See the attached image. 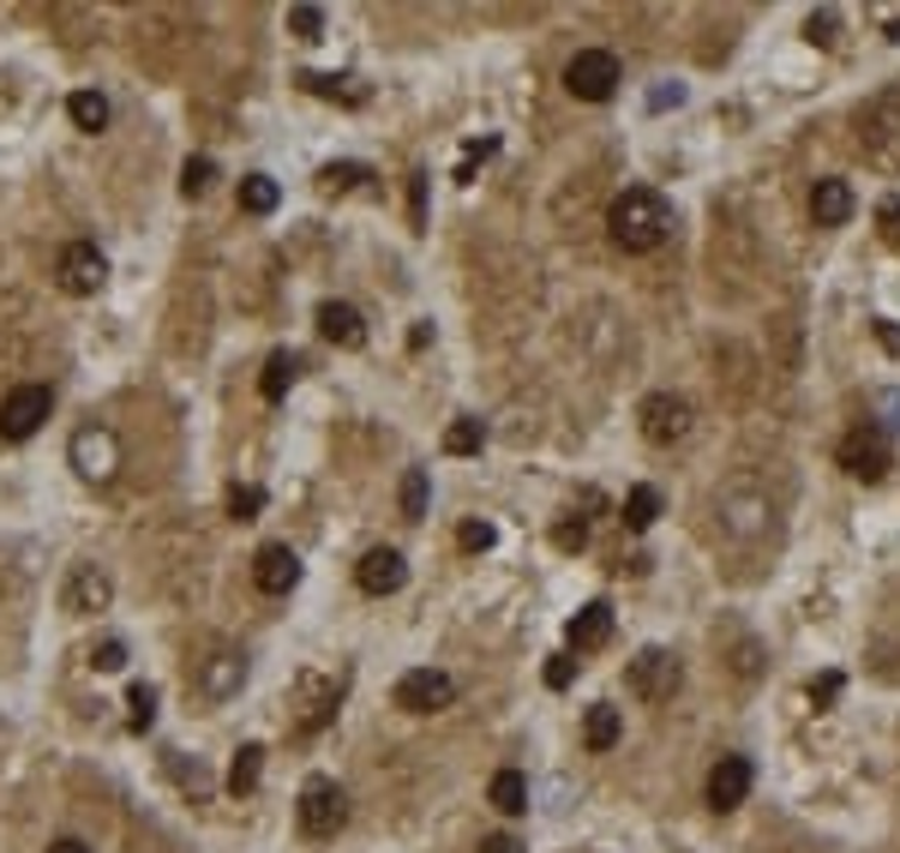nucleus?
Listing matches in <instances>:
<instances>
[{"instance_id": "1", "label": "nucleus", "mask_w": 900, "mask_h": 853, "mask_svg": "<svg viewBox=\"0 0 900 853\" xmlns=\"http://www.w3.org/2000/svg\"><path fill=\"white\" fill-rule=\"evenodd\" d=\"M606 234H613V246H625V253H655V246L672 234L667 199H660L655 187H625V193L613 199V211H606Z\"/></svg>"}, {"instance_id": "2", "label": "nucleus", "mask_w": 900, "mask_h": 853, "mask_svg": "<svg viewBox=\"0 0 900 853\" xmlns=\"http://www.w3.org/2000/svg\"><path fill=\"white\" fill-rule=\"evenodd\" d=\"M859 144L864 163H876L883 175H900V97H876L859 109Z\"/></svg>"}, {"instance_id": "3", "label": "nucleus", "mask_w": 900, "mask_h": 853, "mask_svg": "<svg viewBox=\"0 0 900 853\" xmlns=\"http://www.w3.org/2000/svg\"><path fill=\"white\" fill-rule=\"evenodd\" d=\"M618 78H625V66H618L613 49H582L565 66V91L577 103H606V97H618Z\"/></svg>"}, {"instance_id": "4", "label": "nucleus", "mask_w": 900, "mask_h": 853, "mask_svg": "<svg viewBox=\"0 0 900 853\" xmlns=\"http://www.w3.org/2000/svg\"><path fill=\"white\" fill-rule=\"evenodd\" d=\"M295 817H300V829H307L312 841H324V836H336V829L348 824V793L336 788L331 776H312L307 788H300V800H295Z\"/></svg>"}, {"instance_id": "5", "label": "nucleus", "mask_w": 900, "mask_h": 853, "mask_svg": "<svg viewBox=\"0 0 900 853\" xmlns=\"http://www.w3.org/2000/svg\"><path fill=\"white\" fill-rule=\"evenodd\" d=\"M66 457H73V469H78L85 481H97V487L120 475V440L108 433V426H97V421L78 426L73 445H66Z\"/></svg>"}, {"instance_id": "6", "label": "nucleus", "mask_w": 900, "mask_h": 853, "mask_svg": "<svg viewBox=\"0 0 900 853\" xmlns=\"http://www.w3.org/2000/svg\"><path fill=\"white\" fill-rule=\"evenodd\" d=\"M49 409H54L49 385H18V391H7V397H0V440H7V445H25L30 433L49 421Z\"/></svg>"}, {"instance_id": "7", "label": "nucleus", "mask_w": 900, "mask_h": 853, "mask_svg": "<svg viewBox=\"0 0 900 853\" xmlns=\"http://www.w3.org/2000/svg\"><path fill=\"white\" fill-rule=\"evenodd\" d=\"M637 426H643L648 445H679L691 433V403L679 391H648L643 409H637Z\"/></svg>"}, {"instance_id": "8", "label": "nucleus", "mask_w": 900, "mask_h": 853, "mask_svg": "<svg viewBox=\"0 0 900 853\" xmlns=\"http://www.w3.org/2000/svg\"><path fill=\"white\" fill-rule=\"evenodd\" d=\"M679 679H684V667H679L672 649H643V655L630 661V673H625V686L637 691L643 703H667L672 691H679Z\"/></svg>"}, {"instance_id": "9", "label": "nucleus", "mask_w": 900, "mask_h": 853, "mask_svg": "<svg viewBox=\"0 0 900 853\" xmlns=\"http://www.w3.org/2000/svg\"><path fill=\"white\" fill-rule=\"evenodd\" d=\"M390 698H397L409 715H438V710H450L457 686H450V673H438V667H414V673H402L397 679Z\"/></svg>"}, {"instance_id": "10", "label": "nucleus", "mask_w": 900, "mask_h": 853, "mask_svg": "<svg viewBox=\"0 0 900 853\" xmlns=\"http://www.w3.org/2000/svg\"><path fill=\"white\" fill-rule=\"evenodd\" d=\"M888 463H895V451H888V440L876 426H852L847 440H840V469L852 481H883Z\"/></svg>"}, {"instance_id": "11", "label": "nucleus", "mask_w": 900, "mask_h": 853, "mask_svg": "<svg viewBox=\"0 0 900 853\" xmlns=\"http://www.w3.org/2000/svg\"><path fill=\"white\" fill-rule=\"evenodd\" d=\"M54 277H61L66 295H97V289H103V277H108L103 246H97V241H73L61 253V265H54Z\"/></svg>"}, {"instance_id": "12", "label": "nucleus", "mask_w": 900, "mask_h": 853, "mask_svg": "<svg viewBox=\"0 0 900 853\" xmlns=\"http://www.w3.org/2000/svg\"><path fill=\"white\" fill-rule=\"evenodd\" d=\"M193 686H198V698H205V703H229L234 691L246 686V655H241V649H217V655L198 667Z\"/></svg>"}, {"instance_id": "13", "label": "nucleus", "mask_w": 900, "mask_h": 853, "mask_svg": "<svg viewBox=\"0 0 900 853\" xmlns=\"http://www.w3.org/2000/svg\"><path fill=\"white\" fill-rule=\"evenodd\" d=\"M253 583L265 595H288L300 583V553L295 547H283V542H270V547H258V559H253Z\"/></svg>"}, {"instance_id": "14", "label": "nucleus", "mask_w": 900, "mask_h": 853, "mask_svg": "<svg viewBox=\"0 0 900 853\" xmlns=\"http://www.w3.org/2000/svg\"><path fill=\"white\" fill-rule=\"evenodd\" d=\"M355 577H360V589L367 595H397L402 583H409V559H402L397 547H373V553L360 559Z\"/></svg>"}, {"instance_id": "15", "label": "nucleus", "mask_w": 900, "mask_h": 853, "mask_svg": "<svg viewBox=\"0 0 900 853\" xmlns=\"http://www.w3.org/2000/svg\"><path fill=\"white\" fill-rule=\"evenodd\" d=\"M745 793H750V763L745 757H720L715 769H708V805H715V812L745 805Z\"/></svg>"}, {"instance_id": "16", "label": "nucleus", "mask_w": 900, "mask_h": 853, "mask_svg": "<svg viewBox=\"0 0 900 853\" xmlns=\"http://www.w3.org/2000/svg\"><path fill=\"white\" fill-rule=\"evenodd\" d=\"M73 613H97V608H108L115 601V583H108V571H97V565H78L73 577H66V595H61Z\"/></svg>"}, {"instance_id": "17", "label": "nucleus", "mask_w": 900, "mask_h": 853, "mask_svg": "<svg viewBox=\"0 0 900 853\" xmlns=\"http://www.w3.org/2000/svg\"><path fill=\"white\" fill-rule=\"evenodd\" d=\"M319 331H324V343H336V349H360V343H367V319H360L348 301H324Z\"/></svg>"}, {"instance_id": "18", "label": "nucleus", "mask_w": 900, "mask_h": 853, "mask_svg": "<svg viewBox=\"0 0 900 853\" xmlns=\"http://www.w3.org/2000/svg\"><path fill=\"white\" fill-rule=\"evenodd\" d=\"M720 518L733 523L738 535H757V530H769V499L762 493H720Z\"/></svg>"}, {"instance_id": "19", "label": "nucleus", "mask_w": 900, "mask_h": 853, "mask_svg": "<svg viewBox=\"0 0 900 853\" xmlns=\"http://www.w3.org/2000/svg\"><path fill=\"white\" fill-rule=\"evenodd\" d=\"M810 217L823 222V229L852 222V187L847 181H817V187H810Z\"/></svg>"}, {"instance_id": "20", "label": "nucleus", "mask_w": 900, "mask_h": 853, "mask_svg": "<svg viewBox=\"0 0 900 853\" xmlns=\"http://www.w3.org/2000/svg\"><path fill=\"white\" fill-rule=\"evenodd\" d=\"M606 637H613V608H606V601L577 608V620H570V649H577V655H589V649H601Z\"/></svg>"}, {"instance_id": "21", "label": "nucleus", "mask_w": 900, "mask_h": 853, "mask_svg": "<svg viewBox=\"0 0 900 853\" xmlns=\"http://www.w3.org/2000/svg\"><path fill=\"white\" fill-rule=\"evenodd\" d=\"M618 734H625V715H618L613 703H594L589 722H582V739H589V751H613Z\"/></svg>"}, {"instance_id": "22", "label": "nucleus", "mask_w": 900, "mask_h": 853, "mask_svg": "<svg viewBox=\"0 0 900 853\" xmlns=\"http://www.w3.org/2000/svg\"><path fill=\"white\" fill-rule=\"evenodd\" d=\"M295 373H300V355H288V349L270 355V361H265V379H258L265 403H283V397H288V385H295Z\"/></svg>"}, {"instance_id": "23", "label": "nucleus", "mask_w": 900, "mask_h": 853, "mask_svg": "<svg viewBox=\"0 0 900 853\" xmlns=\"http://www.w3.org/2000/svg\"><path fill=\"white\" fill-rule=\"evenodd\" d=\"M487 800L499 805L504 817L528 812V776H523V769H499V776H492V793H487Z\"/></svg>"}, {"instance_id": "24", "label": "nucleus", "mask_w": 900, "mask_h": 853, "mask_svg": "<svg viewBox=\"0 0 900 853\" xmlns=\"http://www.w3.org/2000/svg\"><path fill=\"white\" fill-rule=\"evenodd\" d=\"M277 199H283V187L270 181V175H241V211L270 217V211H277Z\"/></svg>"}, {"instance_id": "25", "label": "nucleus", "mask_w": 900, "mask_h": 853, "mask_svg": "<svg viewBox=\"0 0 900 853\" xmlns=\"http://www.w3.org/2000/svg\"><path fill=\"white\" fill-rule=\"evenodd\" d=\"M480 445H487V426H480V415H463V421L445 426V451H450V457H475Z\"/></svg>"}, {"instance_id": "26", "label": "nucleus", "mask_w": 900, "mask_h": 853, "mask_svg": "<svg viewBox=\"0 0 900 853\" xmlns=\"http://www.w3.org/2000/svg\"><path fill=\"white\" fill-rule=\"evenodd\" d=\"M258 776H265V746H241L234 751V769H229V788L246 800V793L258 788Z\"/></svg>"}, {"instance_id": "27", "label": "nucleus", "mask_w": 900, "mask_h": 853, "mask_svg": "<svg viewBox=\"0 0 900 853\" xmlns=\"http://www.w3.org/2000/svg\"><path fill=\"white\" fill-rule=\"evenodd\" d=\"M66 115H73L85 132H103V127H108V97H103V91H73Z\"/></svg>"}, {"instance_id": "28", "label": "nucleus", "mask_w": 900, "mask_h": 853, "mask_svg": "<svg viewBox=\"0 0 900 853\" xmlns=\"http://www.w3.org/2000/svg\"><path fill=\"white\" fill-rule=\"evenodd\" d=\"M618 518H625V530H648V523L660 518V493H655V487H630Z\"/></svg>"}, {"instance_id": "29", "label": "nucleus", "mask_w": 900, "mask_h": 853, "mask_svg": "<svg viewBox=\"0 0 900 853\" xmlns=\"http://www.w3.org/2000/svg\"><path fill=\"white\" fill-rule=\"evenodd\" d=\"M307 78V91H319V97H343V103H367V85H348V78H336V73H300Z\"/></svg>"}, {"instance_id": "30", "label": "nucleus", "mask_w": 900, "mask_h": 853, "mask_svg": "<svg viewBox=\"0 0 900 853\" xmlns=\"http://www.w3.org/2000/svg\"><path fill=\"white\" fill-rule=\"evenodd\" d=\"M210 181H217V163H210V156H187V168H180V193H187V199H205Z\"/></svg>"}, {"instance_id": "31", "label": "nucleus", "mask_w": 900, "mask_h": 853, "mask_svg": "<svg viewBox=\"0 0 900 853\" xmlns=\"http://www.w3.org/2000/svg\"><path fill=\"white\" fill-rule=\"evenodd\" d=\"M168 769H175V781L193 793V800H210V769H205L198 757H193V763H187V757H168Z\"/></svg>"}, {"instance_id": "32", "label": "nucleus", "mask_w": 900, "mask_h": 853, "mask_svg": "<svg viewBox=\"0 0 900 853\" xmlns=\"http://www.w3.org/2000/svg\"><path fill=\"white\" fill-rule=\"evenodd\" d=\"M835 37H840V13H835V7H817V13L805 18V42H817V49H835Z\"/></svg>"}, {"instance_id": "33", "label": "nucleus", "mask_w": 900, "mask_h": 853, "mask_svg": "<svg viewBox=\"0 0 900 853\" xmlns=\"http://www.w3.org/2000/svg\"><path fill=\"white\" fill-rule=\"evenodd\" d=\"M426 493H433L426 469H409V475H402V518H426Z\"/></svg>"}, {"instance_id": "34", "label": "nucleus", "mask_w": 900, "mask_h": 853, "mask_svg": "<svg viewBox=\"0 0 900 853\" xmlns=\"http://www.w3.org/2000/svg\"><path fill=\"white\" fill-rule=\"evenodd\" d=\"M127 715H132V727L144 734V727L156 722V686H132L127 691Z\"/></svg>"}, {"instance_id": "35", "label": "nucleus", "mask_w": 900, "mask_h": 853, "mask_svg": "<svg viewBox=\"0 0 900 853\" xmlns=\"http://www.w3.org/2000/svg\"><path fill=\"white\" fill-rule=\"evenodd\" d=\"M288 30H295L300 42H319L324 37V13L319 7H288Z\"/></svg>"}, {"instance_id": "36", "label": "nucleus", "mask_w": 900, "mask_h": 853, "mask_svg": "<svg viewBox=\"0 0 900 853\" xmlns=\"http://www.w3.org/2000/svg\"><path fill=\"white\" fill-rule=\"evenodd\" d=\"M457 542H463V547H468V553H487V547H492V542H499V530H492V523H487V518H468V523H463V530H457Z\"/></svg>"}, {"instance_id": "37", "label": "nucleus", "mask_w": 900, "mask_h": 853, "mask_svg": "<svg viewBox=\"0 0 900 853\" xmlns=\"http://www.w3.org/2000/svg\"><path fill=\"white\" fill-rule=\"evenodd\" d=\"M367 181V168L360 163H331L324 168V193H348V187H360Z\"/></svg>"}, {"instance_id": "38", "label": "nucleus", "mask_w": 900, "mask_h": 853, "mask_svg": "<svg viewBox=\"0 0 900 853\" xmlns=\"http://www.w3.org/2000/svg\"><path fill=\"white\" fill-rule=\"evenodd\" d=\"M258 505H265V487H234L229 493V518L246 523V518H258Z\"/></svg>"}, {"instance_id": "39", "label": "nucleus", "mask_w": 900, "mask_h": 853, "mask_svg": "<svg viewBox=\"0 0 900 853\" xmlns=\"http://www.w3.org/2000/svg\"><path fill=\"white\" fill-rule=\"evenodd\" d=\"M553 542L565 547V553H582V547H589V523H582V518H565V523L553 530Z\"/></svg>"}, {"instance_id": "40", "label": "nucleus", "mask_w": 900, "mask_h": 853, "mask_svg": "<svg viewBox=\"0 0 900 853\" xmlns=\"http://www.w3.org/2000/svg\"><path fill=\"white\" fill-rule=\"evenodd\" d=\"M90 667H103V673L127 667V644H115V637H108V644H97V649H90Z\"/></svg>"}, {"instance_id": "41", "label": "nucleus", "mask_w": 900, "mask_h": 853, "mask_svg": "<svg viewBox=\"0 0 900 853\" xmlns=\"http://www.w3.org/2000/svg\"><path fill=\"white\" fill-rule=\"evenodd\" d=\"M835 698H840V673H817V679H810V703H817V710H828Z\"/></svg>"}, {"instance_id": "42", "label": "nucleus", "mask_w": 900, "mask_h": 853, "mask_svg": "<svg viewBox=\"0 0 900 853\" xmlns=\"http://www.w3.org/2000/svg\"><path fill=\"white\" fill-rule=\"evenodd\" d=\"M570 679H577V655H553V661H547V686H553V691H565Z\"/></svg>"}, {"instance_id": "43", "label": "nucleus", "mask_w": 900, "mask_h": 853, "mask_svg": "<svg viewBox=\"0 0 900 853\" xmlns=\"http://www.w3.org/2000/svg\"><path fill=\"white\" fill-rule=\"evenodd\" d=\"M876 229H883V241L900 253V205H883V211H876Z\"/></svg>"}, {"instance_id": "44", "label": "nucleus", "mask_w": 900, "mask_h": 853, "mask_svg": "<svg viewBox=\"0 0 900 853\" xmlns=\"http://www.w3.org/2000/svg\"><path fill=\"white\" fill-rule=\"evenodd\" d=\"M876 343H883L888 355H900V324L895 319H876Z\"/></svg>"}, {"instance_id": "45", "label": "nucleus", "mask_w": 900, "mask_h": 853, "mask_svg": "<svg viewBox=\"0 0 900 853\" xmlns=\"http://www.w3.org/2000/svg\"><path fill=\"white\" fill-rule=\"evenodd\" d=\"M480 853H523V841H516V836H487V841H480Z\"/></svg>"}, {"instance_id": "46", "label": "nucleus", "mask_w": 900, "mask_h": 853, "mask_svg": "<svg viewBox=\"0 0 900 853\" xmlns=\"http://www.w3.org/2000/svg\"><path fill=\"white\" fill-rule=\"evenodd\" d=\"M409 205H414V229H421V217H426V181L414 175V187H409Z\"/></svg>"}, {"instance_id": "47", "label": "nucleus", "mask_w": 900, "mask_h": 853, "mask_svg": "<svg viewBox=\"0 0 900 853\" xmlns=\"http://www.w3.org/2000/svg\"><path fill=\"white\" fill-rule=\"evenodd\" d=\"M49 853H90V848H85V841H73V836H66V841H54Z\"/></svg>"}, {"instance_id": "48", "label": "nucleus", "mask_w": 900, "mask_h": 853, "mask_svg": "<svg viewBox=\"0 0 900 853\" xmlns=\"http://www.w3.org/2000/svg\"><path fill=\"white\" fill-rule=\"evenodd\" d=\"M888 42H900V18H888Z\"/></svg>"}]
</instances>
